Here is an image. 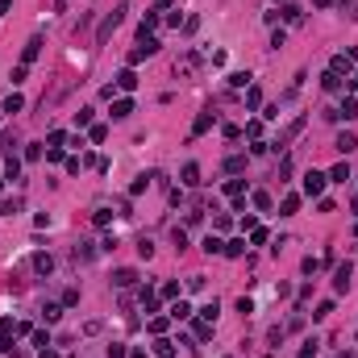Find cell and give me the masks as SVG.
Here are the masks:
<instances>
[{
    "label": "cell",
    "instance_id": "obj_6",
    "mask_svg": "<svg viewBox=\"0 0 358 358\" xmlns=\"http://www.w3.org/2000/svg\"><path fill=\"white\" fill-rule=\"evenodd\" d=\"M133 279H137V271H129V267L113 271V283H117V287H133Z\"/></svg>",
    "mask_w": 358,
    "mask_h": 358
},
{
    "label": "cell",
    "instance_id": "obj_18",
    "mask_svg": "<svg viewBox=\"0 0 358 358\" xmlns=\"http://www.w3.org/2000/svg\"><path fill=\"white\" fill-rule=\"evenodd\" d=\"M329 179H333V183H346V179H350V167H346V163H338V167L329 171Z\"/></svg>",
    "mask_w": 358,
    "mask_h": 358
},
{
    "label": "cell",
    "instance_id": "obj_19",
    "mask_svg": "<svg viewBox=\"0 0 358 358\" xmlns=\"http://www.w3.org/2000/svg\"><path fill=\"white\" fill-rule=\"evenodd\" d=\"M17 175H21V163L8 154V163H4V179H17Z\"/></svg>",
    "mask_w": 358,
    "mask_h": 358
},
{
    "label": "cell",
    "instance_id": "obj_27",
    "mask_svg": "<svg viewBox=\"0 0 358 358\" xmlns=\"http://www.w3.org/2000/svg\"><path fill=\"white\" fill-rule=\"evenodd\" d=\"M241 250H246V241H241V238H234V241H229V246H225V254H234V258H238Z\"/></svg>",
    "mask_w": 358,
    "mask_h": 358
},
{
    "label": "cell",
    "instance_id": "obj_29",
    "mask_svg": "<svg viewBox=\"0 0 358 358\" xmlns=\"http://www.w3.org/2000/svg\"><path fill=\"white\" fill-rule=\"evenodd\" d=\"M254 204H258V209L267 213V209H271V196H267V192H254Z\"/></svg>",
    "mask_w": 358,
    "mask_h": 358
},
{
    "label": "cell",
    "instance_id": "obj_12",
    "mask_svg": "<svg viewBox=\"0 0 358 358\" xmlns=\"http://www.w3.org/2000/svg\"><path fill=\"white\" fill-rule=\"evenodd\" d=\"M117 88L133 92V88H137V75H133V71H121V75H117Z\"/></svg>",
    "mask_w": 358,
    "mask_h": 358
},
{
    "label": "cell",
    "instance_id": "obj_26",
    "mask_svg": "<svg viewBox=\"0 0 358 358\" xmlns=\"http://www.w3.org/2000/svg\"><path fill=\"white\" fill-rule=\"evenodd\" d=\"M21 209V200H17V196H13V200H4V204H0V213H4V217H13Z\"/></svg>",
    "mask_w": 358,
    "mask_h": 358
},
{
    "label": "cell",
    "instance_id": "obj_32",
    "mask_svg": "<svg viewBox=\"0 0 358 358\" xmlns=\"http://www.w3.org/2000/svg\"><path fill=\"white\" fill-rule=\"evenodd\" d=\"M329 313H333V304H329V300H325V304H317V313H313V317H317V321H325Z\"/></svg>",
    "mask_w": 358,
    "mask_h": 358
},
{
    "label": "cell",
    "instance_id": "obj_33",
    "mask_svg": "<svg viewBox=\"0 0 358 358\" xmlns=\"http://www.w3.org/2000/svg\"><path fill=\"white\" fill-rule=\"evenodd\" d=\"M313 354H317V342H308L304 350H300V358H313Z\"/></svg>",
    "mask_w": 358,
    "mask_h": 358
},
{
    "label": "cell",
    "instance_id": "obj_16",
    "mask_svg": "<svg viewBox=\"0 0 358 358\" xmlns=\"http://www.w3.org/2000/svg\"><path fill=\"white\" fill-rule=\"evenodd\" d=\"M154 354H158V358H175V346H171V342H163V338H158V342H154Z\"/></svg>",
    "mask_w": 358,
    "mask_h": 358
},
{
    "label": "cell",
    "instance_id": "obj_20",
    "mask_svg": "<svg viewBox=\"0 0 358 358\" xmlns=\"http://www.w3.org/2000/svg\"><path fill=\"white\" fill-rule=\"evenodd\" d=\"M204 250H209V254H221V250H225V241L209 234V238H204Z\"/></svg>",
    "mask_w": 358,
    "mask_h": 358
},
{
    "label": "cell",
    "instance_id": "obj_3",
    "mask_svg": "<svg viewBox=\"0 0 358 358\" xmlns=\"http://www.w3.org/2000/svg\"><path fill=\"white\" fill-rule=\"evenodd\" d=\"M154 50H158V38H142V46H133V50H129V67L142 63V59H150Z\"/></svg>",
    "mask_w": 358,
    "mask_h": 358
},
{
    "label": "cell",
    "instance_id": "obj_25",
    "mask_svg": "<svg viewBox=\"0 0 358 358\" xmlns=\"http://www.w3.org/2000/svg\"><path fill=\"white\" fill-rule=\"evenodd\" d=\"M158 25V13H146V21H142V38H150V29Z\"/></svg>",
    "mask_w": 358,
    "mask_h": 358
},
{
    "label": "cell",
    "instance_id": "obj_2",
    "mask_svg": "<svg viewBox=\"0 0 358 358\" xmlns=\"http://www.w3.org/2000/svg\"><path fill=\"white\" fill-rule=\"evenodd\" d=\"M325 183H329L325 171H308V175H304V192H308V196H321V192H325Z\"/></svg>",
    "mask_w": 358,
    "mask_h": 358
},
{
    "label": "cell",
    "instance_id": "obj_17",
    "mask_svg": "<svg viewBox=\"0 0 358 358\" xmlns=\"http://www.w3.org/2000/svg\"><path fill=\"white\" fill-rule=\"evenodd\" d=\"M354 146H358V137H354V133H342V137H338V150H342V154H350Z\"/></svg>",
    "mask_w": 358,
    "mask_h": 358
},
{
    "label": "cell",
    "instance_id": "obj_4",
    "mask_svg": "<svg viewBox=\"0 0 358 358\" xmlns=\"http://www.w3.org/2000/svg\"><path fill=\"white\" fill-rule=\"evenodd\" d=\"M350 275H354V267H350V262H342L338 275H333V287H338V292H346V287H350Z\"/></svg>",
    "mask_w": 358,
    "mask_h": 358
},
{
    "label": "cell",
    "instance_id": "obj_28",
    "mask_svg": "<svg viewBox=\"0 0 358 358\" xmlns=\"http://www.w3.org/2000/svg\"><path fill=\"white\" fill-rule=\"evenodd\" d=\"M109 358H129V350H125L121 342H113V346H109Z\"/></svg>",
    "mask_w": 358,
    "mask_h": 358
},
{
    "label": "cell",
    "instance_id": "obj_34",
    "mask_svg": "<svg viewBox=\"0 0 358 358\" xmlns=\"http://www.w3.org/2000/svg\"><path fill=\"white\" fill-rule=\"evenodd\" d=\"M8 8H13V0H0V13H8Z\"/></svg>",
    "mask_w": 358,
    "mask_h": 358
},
{
    "label": "cell",
    "instance_id": "obj_14",
    "mask_svg": "<svg viewBox=\"0 0 358 358\" xmlns=\"http://www.w3.org/2000/svg\"><path fill=\"white\" fill-rule=\"evenodd\" d=\"M129 113H133V100H117V105H113V117H129Z\"/></svg>",
    "mask_w": 358,
    "mask_h": 358
},
{
    "label": "cell",
    "instance_id": "obj_9",
    "mask_svg": "<svg viewBox=\"0 0 358 358\" xmlns=\"http://www.w3.org/2000/svg\"><path fill=\"white\" fill-rule=\"evenodd\" d=\"M338 117H346V121H350V117H358V100H354V96H346V100H342Z\"/></svg>",
    "mask_w": 358,
    "mask_h": 358
},
{
    "label": "cell",
    "instance_id": "obj_15",
    "mask_svg": "<svg viewBox=\"0 0 358 358\" xmlns=\"http://www.w3.org/2000/svg\"><path fill=\"white\" fill-rule=\"evenodd\" d=\"M329 71H333V75L342 79L346 71H350V59H346V54H338V59H333V67H329Z\"/></svg>",
    "mask_w": 358,
    "mask_h": 358
},
{
    "label": "cell",
    "instance_id": "obj_30",
    "mask_svg": "<svg viewBox=\"0 0 358 358\" xmlns=\"http://www.w3.org/2000/svg\"><path fill=\"white\" fill-rule=\"evenodd\" d=\"M250 238H254V246H262V241H267V229H262V225H254V229H250Z\"/></svg>",
    "mask_w": 358,
    "mask_h": 358
},
{
    "label": "cell",
    "instance_id": "obj_21",
    "mask_svg": "<svg viewBox=\"0 0 358 358\" xmlns=\"http://www.w3.org/2000/svg\"><path fill=\"white\" fill-rule=\"evenodd\" d=\"M33 267H38L42 275H50V267H54V262H50V254H38V258H33Z\"/></svg>",
    "mask_w": 358,
    "mask_h": 358
},
{
    "label": "cell",
    "instance_id": "obj_7",
    "mask_svg": "<svg viewBox=\"0 0 358 358\" xmlns=\"http://www.w3.org/2000/svg\"><path fill=\"white\" fill-rule=\"evenodd\" d=\"M192 317V304L188 300H175V304H171V321H188Z\"/></svg>",
    "mask_w": 358,
    "mask_h": 358
},
{
    "label": "cell",
    "instance_id": "obj_13",
    "mask_svg": "<svg viewBox=\"0 0 358 358\" xmlns=\"http://www.w3.org/2000/svg\"><path fill=\"white\" fill-rule=\"evenodd\" d=\"M213 121H217V113H200V117H196V125H192V129H196V133H204V129H209Z\"/></svg>",
    "mask_w": 358,
    "mask_h": 358
},
{
    "label": "cell",
    "instance_id": "obj_22",
    "mask_svg": "<svg viewBox=\"0 0 358 358\" xmlns=\"http://www.w3.org/2000/svg\"><path fill=\"white\" fill-rule=\"evenodd\" d=\"M217 313H221V308H217V300H213V304H204V308H200V317L209 321V325H213V321H217Z\"/></svg>",
    "mask_w": 358,
    "mask_h": 358
},
{
    "label": "cell",
    "instance_id": "obj_1",
    "mask_svg": "<svg viewBox=\"0 0 358 358\" xmlns=\"http://www.w3.org/2000/svg\"><path fill=\"white\" fill-rule=\"evenodd\" d=\"M121 17H125V4H121V8H113V13L100 21V29H96V42H100V46H105V42H109V33L121 25Z\"/></svg>",
    "mask_w": 358,
    "mask_h": 358
},
{
    "label": "cell",
    "instance_id": "obj_8",
    "mask_svg": "<svg viewBox=\"0 0 358 358\" xmlns=\"http://www.w3.org/2000/svg\"><path fill=\"white\" fill-rule=\"evenodd\" d=\"M42 54V38H29V46H25V54H21V63H33Z\"/></svg>",
    "mask_w": 358,
    "mask_h": 358
},
{
    "label": "cell",
    "instance_id": "obj_23",
    "mask_svg": "<svg viewBox=\"0 0 358 358\" xmlns=\"http://www.w3.org/2000/svg\"><path fill=\"white\" fill-rule=\"evenodd\" d=\"M321 88H325V92H338V88H342V79H338V75H333V71H329L325 79H321Z\"/></svg>",
    "mask_w": 358,
    "mask_h": 358
},
{
    "label": "cell",
    "instance_id": "obj_24",
    "mask_svg": "<svg viewBox=\"0 0 358 358\" xmlns=\"http://www.w3.org/2000/svg\"><path fill=\"white\" fill-rule=\"evenodd\" d=\"M21 105H25V100H21V96H17V92H13V96H8V100H4V113H21Z\"/></svg>",
    "mask_w": 358,
    "mask_h": 358
},
{
    "label": "cell",
    "instance_id": "obj_11",
    "mask_svg": "<svg viewBox=\"0 0 358 358\" xmlns=\"http://www.w3.org/2000/svg\"><path fill=\"white\" fill-rule=\"evenodd\" d=\"M300 209V196H283V204H279V217H292Z\"/></svg>",
    "mask_w": 358,
    "mask_h": 358
},
{
    "label": "cell",
    "instance_id": "obj_35",
    "mask_svg": "<svg viewBox=\"0 0 358 358\" xmlns=\"http://www.w3.org/2000/svg\"><path fill=\"white\" fill-rule=\"evenodd\" d=\"M0 188H4V179H0Z\"/></svg>",
    "mask_w": 358,
    "mask_h": 358
},
{
    "label": "cell",
    "instance_id": "obj_36",
    "mask_svg": "<svg viewBox=\"0 0 358 358\" xmlns=\"http://www.w3.org/2000/svg\"><path fill=\"white\" fill-rule=\"evenodd\" d=\"M342 358H350V354H342Z\"/></svg>",
    "mask_w": 358,
    "mask_h": 358
},
{
    "label": "cell",
    "instance_id": "obj_31",
    "mask_svg": "<svg viewBox=\"0 0 358 358\" xmlns=\"http://www.w3.org/2000/svg\"><path fill=\"white\" fill-rule=\"evenodd\" d=\"M283 17H287V21H292V25H296V21H300V17H304V13H300V8H296V4H287V8H283Z\"/></svg>",
    "mask_w": 358,
    "mask_h": 358
},
{
    "label": "cell",
    "instance_id": "obj_10",
    "mask_svg": "<svg viewBox=\"0 0 358 358\" xmlns=\"http://www.w3.org/2000/svg\"><path fill=\"white\" fill-rule=\"evenodd\" d=\"M183 183H188V188H196V183H200V167H196V163L183 167Z\"/></svg>",
    "mask_w": 358,
    "mask_h": 358
},
{
    "label": "cell",
    "instance_id": "obj_5",
    "mask_svg": "<svg viewBox=\"0 0 358 358\" xmlns=\"http://www.w3.org/2000/svg\"><path fill=\"white\" fill-rule=\"evenodd\" d=\"M300 129H304V117H296V121H292V125H287V129L279 133V142H275V150H279V146H287V142H292V137H296Z\"/></svg>",
    "mask_w": 358,
    "mask_h": 358
}]
</instances>
